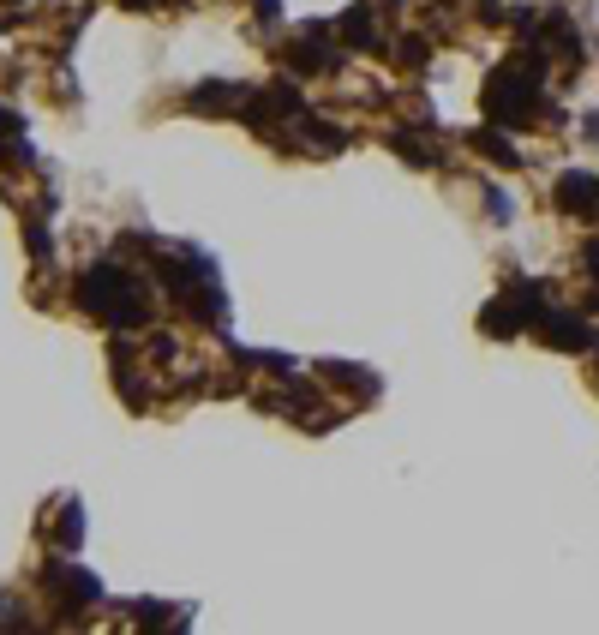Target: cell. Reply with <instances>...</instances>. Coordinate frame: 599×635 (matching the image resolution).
<instances>
[{
  "label": "cell",
  "instance_id": "obj_5",
  "mask_svg": "<svg viewBox=\"0 0 599 635\" xmlns=\"http://www.w3.org/2000/svg\"><path fill=\"white\" fill-rule=\"evenodd\" d=\"M473 145H480L485 156H498V162H515V150L503 145V138H492V132H480V138H473Z\"/></svg>",
  "mask_w": 599,
  "mask_h": 635
},
{
  "label": "cell",
  "instance_id": "obj_3",
  "mask_svg": "<svg viewBox=\"0 0 599 635\" xmlns=\"http://www.w3.org/2000/svg\"><path fill=\"white\" fill-rule=\"evenodd\" d=\"M366 25H371V13H366V6H354V13L342 18V36H348V43H360V48H366V43H371V30H366Z\"/></svg>",
  "mask_w": 599,
  "mask_h": 635
},
{
  "label": "cell",
  "instance_id": "obj_6",
  "mask_svg": "<svg viewBox=\"0 0 599 635\" xmlns=\"http://www.w3.org/2000/svg\"><path fill=\"white\" fill-rule=\"evenodd\" d=\"M55 539H60V546H72V539H78V509H66V516H60Z\"/></svg>",
  "mask_w": 599,
  "mask_h": 635
},
{
  "label": "cell",
  "instance_id": "obj_4",
  "mask_svg": "<svg viewBox=\"0 0 599 635\" xmlns=\"http://www.w3.org/2000/svg\"><path fill=\"white\" fill-rule=\"evenodd\" d=\"M222 102H234L228 85H204V90H192V108H222Z\"/></svg>",
  "mask_w": 599,
  "mask_h": 635
},
{
  "label": "cell",
  "instance_id": "obj_2",
  "mask_svg": "<svg viewBox=\"0 0 599 635\" xmlns=\"http://www.w3.org/2000/svg\"><path fill=\"white\" fill-rule=\"evenodd\" d=\"M545 342H557V348H587V324H545Z\"/></svg>",
  "mask_w": 599,
  "mask_h": 635
},
{
  "label": "cell",
  "instance_id": "obj_1",
  "mask_svg": "<svg viewBox=\"0 0 599 635\" xmlns=\"http://www.w3.org/2000/svg\"><path fill=\"white\" fill-rule=\"evenodd\" d=\"M78 306L96 312V318H108V324H144V306H138L132 276L120 270V264H96V270L78 282Z\"/></svg>",
  "mask_w": 599,
  "mask_h": 635
}]
</instances>
